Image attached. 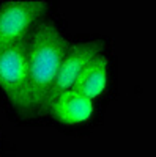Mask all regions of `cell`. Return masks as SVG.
<instances>
[{
    "instance_id": "obj_1",
    "label": "cell",
    "mask_w": 156,
    "mask_h": 157,
    "mask_svg": "<svg viewBox=\"0 0 156 157\" xmlns=\"http://www.w3.org/2000/svg\"><path fill=\"white\" fill-rule=\"evenodd\" d=\"M68 49V39L49 19H41L30 32L27 38L29 91L24 112H49L50 93Z\"/></svg>"
},
{
    "instance_id": "obj_2",
    "label": "cell",
    "mask_w": 156,
    "mask_h": 157,
    "mask_svg": "<svg viewBox=\"0 0 156 157\" xmlns=\"http://www.w3.org/2000/svg\"><path fill=\"white\" fill-rule=\"evenodd\" d=\"M47 6L44 0H8L0 5V52L27 38Z\"/></svg>"
},
{
    "instance_id": "obj_3",
    "label": "cell",
    "mask_w": 156,
    "mask_h": 157,
    "mask_svg": "<svg viewBox=\"0 0 156 157\" xmlns=\"http://www.w3.org/2000/svg\"><path fill=\"white\" fill-rule=\"evenodd\" d=\"M27 38L0 52V88L21 112L25 110L29 91Z\"/></svg>"
},
{
    "instance_id": "obj_4",
    "label": "cell",
    "mask_w": 156,
    "mask_h": 157,
    "mask_svg": "<svg viewBox=\"0 0 156 157\" xmlns=\"http://www.w3.org/2000/svg\"><path fill=\"white\" fill-rule=\"evenodd\" d=\"M101 50H102L101 41H88V43H79L76 46H70L66 55L62 61L54 88H52L49 107L57 96H60L68 90H73L74 83L77 82V78L85 69V66L95 57L101 55Z\"/></svg>"
},
{
    "instance_id": "obj_5",
    "label": "cell",
    "mask_w": 156,
    "mask_h": 157,
    "mask_svg": "<svg viewBox=\"0 0 156 157\" xmlns=\"http://www.w3.org/2000/svg\"><path fill=\"white\" fill-rule=\"evenodd\" d=\"M49 112L63 124H81L93 112V101L76 90H68L52 101Z\"/></svg>"
},
{
    "instance_id": "obj_6",
    "label": "cell",
    "mask_w": 156,
    "mask_h": 157,
    "mask_svg": "<svg viewBox=\"0 0 156 157\" xmlns=\"http://www.w3.org/2000/svg\"><path fill=\"white\" fill-rule=\"evenodd\" d=\"M107 85V57L98 55L90 61L79 75L73 90L79 91L88 99H96Z\"/></svg>"
}]
</instances>
